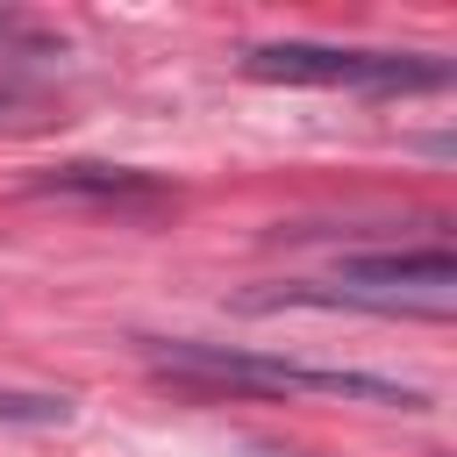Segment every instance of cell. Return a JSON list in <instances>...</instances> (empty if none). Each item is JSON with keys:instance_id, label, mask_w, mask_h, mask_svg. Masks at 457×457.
I'll list each match as a JSON object with an SVG mask.
<instances>
[{"instance_id": "7a4b0ae2", "label": "cell", "mask_w": 457, "mask_h": 457, "mask_svg": "<svg viewBox=\"0 0 457 457\" xmlns=\"http://www.w3.org/2000/svg\"><path fill=\"white\" fill-rule=\"evenodd\" d=\"M243 71L293 79V86H364V93H414V86H443L450 79L443 57L343 50V43H257V50H243Z\"/></svg>"}, {"instance_id": "277c9868", "label": "cell", "mask_w": 457, "mask_h": 457, "mask_svg": "<svg viewBox=\"0 0 457 457\" xmlns=\"http://www.w3.org/2000/svg\"><path fill=\"white\" fill-rule=\"evenodd\" d=\"M36 186L43 193H71V200H164V186L150 171H129V164H57Z\"/></svg>"}, {"instance_id": "3957f363", "label": "cell", "mask_w": 457, "mask_h": 457, "mask_svg": "<svg viewBox=\"0 0 457 457\" xmlns=\"http://www.w3.org/2000/svg\"><path fill=\"white\" fill-rule=\"evenodd\" d=\"M343 300L386 307V314H450V286H457V257L443 243L428 250H378V257H343L336 264Z\"/></svg>"}, {"instance_id": "6da1fadb", "label": "cell", "mask_w": 457, "mask_h": 457, "mask_svg": "<svg viewBox=\"0 0 457 457\" xmlns=\"http://www.w3.org/2000/svg\"><path fill=\"white\" fill-rule=\"evenodd\" d=\"M150 357L171 364V371H200V378H221V386H250V393H343V400H378V407H421L414 386H393V378H371V371L250 357V350H221V343H157Z\"/></svg>"}, {"instance_id": "5b68a950", "label": "cell", "mask_w": 457, "mask_h": 457, "mask_svg": "<svg viewBox=\"0 0 457 457\" xmlns=\"http://www.w3.org/2000/svg\"><path fill=\"white\" fill-rule=\"evenodd\" d=\"M64 414H71L64 393H7V386H0V421H29V428H43V421H64Z\"/></svg>"}]
</instances>
